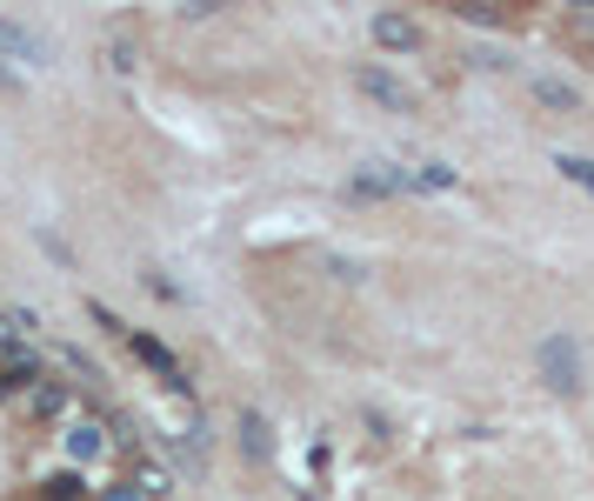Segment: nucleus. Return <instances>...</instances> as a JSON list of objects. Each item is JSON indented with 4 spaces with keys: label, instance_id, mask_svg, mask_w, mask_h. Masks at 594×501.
I'll return each instance as SVG.
<instances>
[{
    "label": "nucleus",
    "instance_id": "f257e3e1",
    "mask_svg": "<svg viewBox=\"0 0 594 501\" xmlns=\"http://www.w3.org/2000/svg\"><path fill=\"white\" fill-rule=\"evenodd\" d=\"M541 381L554 388V394H581V348H574V334H548V342H541Z\"/></svg>",
    "mask_w": 594,
    "mask_h": 501
},
{
    "label": "nucleus",
    "instance_id": "f03ea898",
    "mask_svg": "<svg viewBox=\"0 0 594 501\" xmlns=\"http://www.w3.org/2000/svg\"><path fill=\"white\" fill-rule=\"evenodd\" d=\"M0 54H14V60H27V67H47V34L34 27V21H21V14H0Z\"/></svg>",
    "mask_w": 594,
    "mask_h": 501
},
{
    "label": "nucleus",
    "instance_id": "7ed1b4c3",
    "mask_svg": "<svg viewBox=\"0 0 594 501\" xmlns=\"http://www.w3.org/2000/svg\"><path fill=\"white\" fill-rule=\"evenodd\" d=\"M355 88H361L368 101H381V108H394V114H414V94L401 88V80H394L388 67H355Z\"/></svg>",
    "mask_w": 594,
    "mask_h": 501
},
{
    "label": "nucleus",
    "instance_id": "20e7f679",
    "mask_svg": "<svg viewBox=\"0 0 594 501\" xmlns=\"http://www.w3.org/2000/svg\"><path fill=\"white\" fill-rule=\"evenodd\" d=\"M127 348H134V355H141V361H147V368H154V375L167 381V388H188V375H181V361H175V355H167V348L154 342V334H141V327H127Z\"/></svg>",
    "mask_w": 594,
    "mask_h": 501
},
{
    "label": "nucleus",
    "instance_id": "39448f33",
    "mask_svg": "<svg viewBox=\"0 0 594 501\" xmlns=\"http://www.w3.org/2000/svg\"><path fill=\"white\" fill-rule=\"evenodd\" d=\"M374 41L394 47V54H407V47H421V27L407 14H374Z\"/></svg>",
    "mask_w": 594,
    "mask_h": 501
},
{
    "label": "nucleus",
    "instance_id": "423d86ee",
    "mask_svg": "<svg viewBox=\"0 0 594 501\" xmlns=\"http://www.w3.org/2000/svg\"><path fill=\"white\" fill-rule=\"evenodd\" d=\"M240 448H247L254 461H268V422H261V414H254V408L240 414Z\"/></svg>",
    "mask_w": 594,
    "mask_h": 501
},
{
    "label": "nucleus",
    "instance_id": "0eeeda50",
    "mask_svg": "<svg viewBox=\"0 0 594 501\" xmlns=\"http://www.w3.org/2000/svg\"><path fill=\"white\" fill-rule=\"evenodd\" d=\"M407 175H394V167H374V175H355V194H401Z\"/></svg>",
    "mask_w": 594,
    "mask_h": 501
},
{
    "label": "nucleus",
    "instance_id": "6e6552de",
    "mask_svg": "<svg viewBox=\"0 0 594 501\" xmlns=\"http://www.w3.org/2000/svg\"><path fill=\"white\" fill-rule=\"evenodd\" d=\"M535 101H548V108H581V94L568 88V80H554V74L535 80Z\"/></svg>",
    "mask_w": 594,
    "mask_h": 501
},
{
    "label": "nucleus",
    "instance_id": "1a4fd4ad",
    "mask_svg": "<svg viewBox=\"0 0 594 501\" xmlns=\"http://www.w3.org/2000/svg\"><path fill=\"white\" fill-rule=\"evenodd\" d=\"M74 455L94 461V455H101V428H74Z\"/></svg>",
    "mask_w": 594,
    "mask_h": 501
},
{
    "label": "nucleus",
    "instance_id": "9d476101",
    "mask_svg": "<svg viewBox=\"0 0 594 501\" xmlns=\"http://www.w3.org/2000/svg\"><path fill=\"white\" fill-rule=\"evenodd\" d=\"M101 501H141V488H134V481H114V488H108Z\"/></svg>",
    "mask_w": 594,
    "mask_h": 501
}]
</instances>
